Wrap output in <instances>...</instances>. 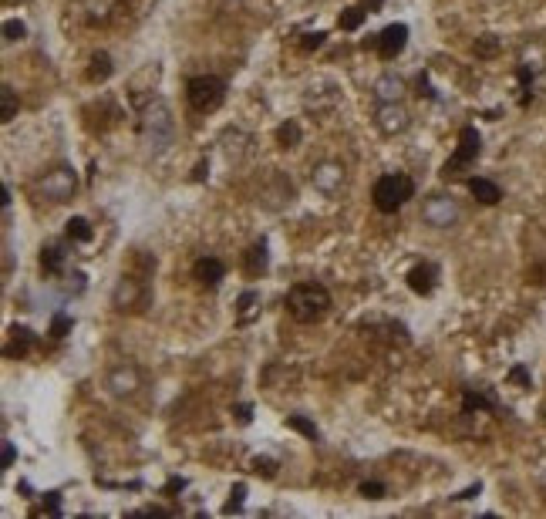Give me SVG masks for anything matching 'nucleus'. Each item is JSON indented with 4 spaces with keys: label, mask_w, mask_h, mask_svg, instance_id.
Instances as JSON below:
<instances>
[{
    "label": "nucleus",
    "mask_w": 546,
    "mask_h": 519,
    "mask_svg": "<svg viewBox=\"0 0 546 519\" xmlns=\"http://www.w3.org/2000/svg\"><path fill=\"white\" fill-rule=\"evenodd\" d=\"M287 310L293 321L301 324H317L327 317L331 310V293L324 291L320 283H297L287 293Z\"/></svg>",
    "instance_id": "1"
},
{
    "label": "nucleus",
    "mask_w": 546,
    "mask_h": 519,
    "mask_svg": "<svg viewBox=\"0 0 546 519\" xmlns=\"http://www.w3.org/2000/svg\"><path fill=\"white\" fill-rule=\"evenodd\" d=\"M411 196H415V183H411L408 176H401V172L381 176L378 183H375V189H371V199H375V206H378L381 213H398Z\"/></svg>",
    "instance_id": "2"
},
{
    "label": "nucleus",
    "mask_w": 546,
    "mask_h": 519,
    "mask_svg": "<svg viewBox=\"0 0 546 519\" xmlns=\"http://www.w3.org/2000/svg\"><path fill=\"white\" fill-rule=\"evenodd\" d=\"M186 98H189L193 111L210 115V111H216V108L226 102V81L223 78H212V75H199L186 85Z\"/></svg>",
    "instance_id": "3"
},
{
    "label": "nucleus",
    "mask_w": 546,
    "mask_h": 519,
    "mask_svg": "<svg viewBox=\"0 0 546 519\" xmlns=\"http://www.w3.org/2000/svg\"><path fill=\"white\" fill-rule=\"evenodd\" d=\"M479 152H483V138H479V132L472 128V125H466L462 132H459V149H455V155L442 166V176L445 179H455V176H462L466 169L479 159Z\"/></svg>",
    "instance_id": "4"
},
{
    "label": "nucleus",
    "mask_w": 546,
    "mask_h": 519,
    "mask_svg": "<svg viewBox=\"0 0 546 519\" xmlns=\"http://www.w3.org/2000/svg\"><path fill=\"white\" fill-rule=\"evenodd\" d=\"M378 54L381 61H394L401 51H405V44H408V28L405 24H392V28H384V31L378 34Z\"/></svg>",
    "instance_id": "5"
},
{
    "label": "nucleus",
    "mask_w": 546,
    "mask_h": 519,
    "mask_svg": "<svg viewBox=\"0 0 546 519\" xmlns=\"http://www.w3.org/2000/svg\"><path fill=\"white\" fill-rule=\"evenodd\" d=\"M193 276H196L202 287H219L223 283V276H226V267L219 263L216 257H199L196 260V267H193Z\"/></svg>",
    "instance_id": "6"
},
{
    "label": "nucleus",
    "mask_w": 546,
    "mask_h": 519,
    "mask_svg": "<svg viewBox=\"0 0 546 519\" xmlns=\"http://www.w3.org/2000/svg\"><path fill=\"white\" fill-rule=\"evenodd\" d=\"M435 280H439V267H435V263H422V267H415L408 274V287L415 293L428 297V293L435 291Z\"/></svg>",
    "instance_id": "7"
},
{
    "label": "nucleus",
    "mask_w": 546,
    "mask_h": 519,
    "mask_svg": "<svg viewBox=\"0 0 546 519\" xmlns=\"http://www.w3.org/2000/svg\"><path fill=\"white\" fill-rule=\"evenodd\" d=\"M469 193H472L475 199H479L483 206H496V202L502 199L499 185L489 183V179H479V176H475V179H469Z\"/></svg>",
    "instance_id": "8"
},
{
    "label": "nucleus",
    "mask_w": 546,
    "mask_h": 519,
    "mask_svg": "<svg viewBox=\"0 0 546 519\" xmlns=\"http://www.w3.org/2000/svg\"><path fill=\"white\" fill-rule=\"evenodd\" d=\"M30 344H34V334H30L28 327H11V341H7V358H20V354L28 351Z\"/></svg>",
    "instance_id": "9"
},
{
    "label": "nucleus",
    "mask_w": 546,
    "mask_h": 519,
    "mask_svg": "<svg viewBox=\"0 0 546 519\" xmlns=\"http://www.w3.org/2000/svg\"><path fill=\"white\" fill-rule=\"evenodd\" d=\"M263 270H267V246L257 243V246H250V250H246V274L260 276Z\"/></svg>",
    "instance_id": "10"
},
{
    "label": "nucleus",
    "mask_w": 546,
    "mask_h": 519,
    "mask_svg": "<svg viewBox=\"0 0 546 519\" xmlns=\"http://www.w3.org/2000/svg\"><path fill=\"white\" fill-rule=\"evenodd\" d=\"M61 263H64V253H61L58 243H51V246H44V250H41V267H44L47 274H58Z\"/></svg>",
    "instance_id": "11"
},
{
    "label": "nucleus",
    "mask_w": 546,
    "mask_h": 519,
    "mask_svg": "<svg viewBox=\"0 0 546 519\" xmlns=\"http://www.w3.org/2000/svg\"><path fill=\"white\" fill-rule=\"evenodd\" d=\"M14 115H17V94L11 85H4V88H0V118L11 122Z\"/></svg>",
    "instance_id": "12"
},
{
    "label": "nucleus",
    "mask_w": 546,
    "mask_h": 519,
    "mask_svg": "<svg viewBox=\"0 0 546 519\" xmlns=\"http://www.w3.org/2000/svg\"><path fill=\"white\" fill-rule=\"evenodd\" d=\"M68 240H75V243H88V240H91L88 219H81V216L68 219Z\"/></svg>",
    "instance_id": "13"
},
{
    "label": "nucleus",
    "mask_w": 546,
    "mask_h": 519,
    "mask_svg": "<svg viewBox=\"0 0 546 519\" xmlns=\"http://www.w3.org/2000/svg\"><path fill=\"white\" fill-rule=\"evenodd\" d=\"M364 7H348L344 14L337 17V24H341V31H354V28H361V20H364Z\"/></svg>",
    "instance_id": "14"
},
{
    "label": "nucleus",
    "mask_w": 546,
    "mask_h": 519,
    "mask_svg": "<svg viewBox=\"0 0 546 519\" xmlns=\"http://www.w3.org/2000/svg\"><path fill=\"white\" fill-rule=\"evenodd\" d=\"M277 142L284 145V149H293L297 142H301V128H297V122H287L277 128Z\"/></svg>",
    "instance_id": "15"
},
{
    "label": "nucleus",
    "mask_w": 546,
    "mask_h": 519,
    "mask_svg": "<svg viewBox=\"0 0 546 519\" xmlns=\"http://www.w3.org/2000/svg\"><path fill=\"white\" fill-rule=\"evenodd\" d=\"M108 75H111V61H108V54H95V58H91L88 78L91 81H105Z\"/></svg>",
    "instance_id": "16"
},
{
    "label": "nucleus",
    "mask_w": 546,
    "mask_h": 519,
    "mask_svg": "<svg viewBox=\"0 0 546 519\" xmlns=\"http://www.w3.org/2000/svg\"><path fill=\"white\" fill-rule=\"evenodd\" d=\"M253 304H260V293L246 291V293L240 297V324H246L250 317H253Z\"/></svg>",
    "instance_id": "17"
},
{
    "label": "nucleus",
    "mask_w": 546,
    "mask_h": 519,
    "mask_svg": "<svg viewBox=\"0 0 546 519\" xmlns=\"http://www.w3.org/2000/svg\"><path fill=\"white\" fill-rule=\"evenodd\" d=\"M496 51H499V41H496L492 34H485L483 41H475V54H479V58H492Z\"/></svg>",
    "instance_id": "18"
},
{
    "label": "nucleus",
    "mask_w": 546,
    "mask_h": 519,
    "mask_svg": "<svg viewBox=\"0 0 546 519\" xmlns=\"http://www.w3.org/2000/svg\"><path fill=\"white\" fill-rule=\"evenodd\" d=\"M287 425H290V428H297V432H303L307 439H317V428L310 425L307 418H301V415H290V418H287Z\"/></svg>",
    "instance_id": "19"
},
{
    "label": "nucleus",
    "mask_w": 546,
    "mask_h": 519,
    "mask_svg": "<svg viewBox=\"0 0 546 519\" xmlns=\"http://www.w3.org/2000/svg\"><path fill=\"white\" fill-rule=\"evenodd\" d=\"M361 496L364 499H381V496H384V486H381V482H361Z\"/></svg>",
    "instance_id": "20"
},
{
    "label": "nucleus",
    "mask_w": 546,
    "mask_h": 519,
    "mask_svg": "<svg viewBox=\"0 0 546 519\" xmlns=\"http://www.w3.org/2000/svg\"><path fill=\"white\" fill-rule=\"evenodd\" d=\"M4 34H7V41H20V37H24V24H20V20H7V24H4Z\"/></svg>",
    "instance_id": "21"
},
{
    "label": "nucleus",
    "mask_w": 546,
    "mask_h": 519,
    "mask_svg": "<svg viewBox=\"0 0 546 519\" xmlns=\"http://www.w3.org/2000/svg\"><path fill=\"white\" fill-rule=\"evenodd\" d=\"M68 327H71V321H68L64 314H58V317H54V324H51V334H54V337H64V331H68Z\"/></svg>",
    "instance_id": "22"
},
{
    "label": "nucleus",
    "mask_w": 546,
    "mask_h": 519,
    "mask_svg": "<svg viewBox=\"0 0 546 519\" xmlns=\"http://www.w3.org/2000/svg\"><path fill=\"white\" fill-rule=\"evenodd\" d=\"M320 44H324V34H303V41H301V47H303V51H310V47H320Z\"/></svg>",
    "instance_id": "23"
},
{
    "label": "nucleus",
    "mask_w": 546,
    "mask_h": 519,
    "mask_svg": "<svg viewBox=\"0 0 546 519\" xmlns=\"http://www.w3.org/2000/svg\"><path fill=\"white\" fill-rule=\"evenodd\" d=\"M243 492H246V489H243V486H236V489H233V492H229L233 499H229V503H226V513H233V509H240V503H243Z\"/></svg>",
    "instance_id": "24"
},
{
    "label": "nucleus",
    "mask_w": 546,
    "mask_h": 519,
    "mask_svg": "<svg viewBox=\"0 0 546 519\" xmlns=\"http://www.w3.org/2000/svg\"><path fill=\"white\" fill-rule=\"evenodd\" d=\"M253 469H257V472H263L267 479H270V475H273V462H270V458H257V462H253Z\"/></svg>",
    "instance_id": "25"
},
{
    "label": "nucleus",
    "mask_w": 546,
    "mask_h": 519,
    "mask_svg": "<svg viewBox=\"0 0 546 519\" xmlns=\"http://www.w3.org/2000/svg\"><path fill=\"white\" fill-rule=\"evenodd\" d=\"M14 465V445L4 442V469H11Z\"/></svg>",
    "instance_id": "26"
},
{
    "label": "nucleus",
    "mask_w": 546,
    "mask_h": 519,
    "mask_svg": "<svg viewBox=\"0 0 546 519\" xmlns=\"http://www.w3.org/2000/svg\"><path fill=\"white\" fill-rule=\"evenodd\" d=\"M513 381H519V384H530V374L523 371V367H513V374H509Z\"/></svg>",
    "instance_id": "27"
},
{
    "label": "nucleus",
    "mask_w": 546,
    "mask_h": 519,
    "mask_svg": "<svg viewBox=\"0 0 546 519\" xmlns=\"http://www.w3.org/2000/svg\"><path fill=\"white\" fill-rule=\"evenodd\" d=\"M236 418H240V422H250V408H246V405H240V408H236Z\"/></svg>",
    "instance_id": "28"
}]
</instances>
